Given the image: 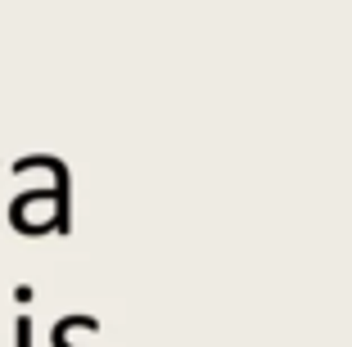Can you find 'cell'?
I'll use <instances>...</instances> for the list:
<instances>
[{"label":"cell","mask_w":352,"mask_h":347,"mask_svg":"<svg viewBox=\"0 0 352 347\" xmlns=\"http://www.w3.org/2000/svg\"><path fill=\"white\" fill-rule=\"evenodd\" d=\"M19 347H32V320H19Z\"/></svg>","instance_id":"cell-1"}]
</instances>
